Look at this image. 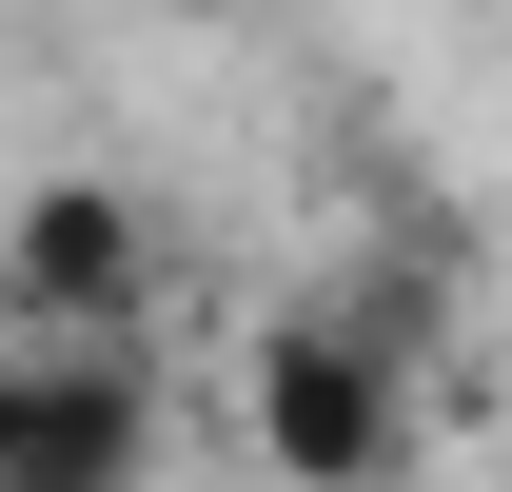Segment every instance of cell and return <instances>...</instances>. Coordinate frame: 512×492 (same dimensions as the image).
<instances>
[{
  "instance_id": "obj_1",
  "label": "cell",
  "mask_w": 512,
  "mask_h": 492,
  "mask_svg": "<svg viewBox=\"0 0 512 492\" xmlns=\"http://www.w3.org/2000/svg\"><path fill=\"white\" fill-rule=\"evenodd\" d=\"M237 414H256V473L276 492H375L394 453H414V296L355 276V296L276 315L256 374H237Z\"/></svg>"
},
{
  "instance_id": "obj_2",
  "label": "cell",
  "mask_w": 512,
  "mask_h": 492,
  "mask_svg": "<svg viewBox=\"0 0 512 492\" xmlns=\"http://www.w3.org/2000/svg\"><path fill=\"white\" fill-rule=\"evenodd\" d=\"M138 276H158V237H138L119 178H40L20 217H0V315H20L40 355H119V335H138Z\"/></svg>"
},
{
  "instance_id": "obj_3",
  "label": "cell",
  "mask_w": 512,
  "mask_h": 492,
  "mask_svg": "<svg viewBox=\"0 0 512 492\" xmlns=\"http://www.w3.org/2000/svg\"><path fill=\"white\" fill-rule=\"evenodd\" d=\"M138 473H158V374H138V355H40V335H20L0 492H138Z\"/></svg>"
}]
</instances>
